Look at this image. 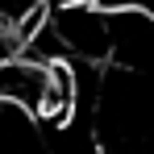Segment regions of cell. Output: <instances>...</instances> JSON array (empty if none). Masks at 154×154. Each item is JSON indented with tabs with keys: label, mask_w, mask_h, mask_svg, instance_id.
Returning a JSON list of instances; mask_svg holds the SVG:
<instances>
[{
	"label": "cell",
	"mask_w": 154,
	"mask_h": 154,
	"mask_svg": "<svg viewBox=\"0 0 154 154\" xmlns=\"http://www.w3.org/2000/svg\"><path fill=\"white\" fill-rule=\"evenodd\" d=\"M50 29L63 42L67 63H83V67L108 63V13L96 0H75V4L50 8Z\"/></svg>",
	"instance_id": "cell-1"
},
{
	"label": "cell",
	"mask_w": 154,
	"mask_h": 154,
	"mask_svg": "<svg viewBox=\"0 0 154 154\" xmlns=\"http://www.w3.org/2000/svg\"><path fill=\"white\" fill-rule=\"evenodd\" d=\"M108 13V63L154 79V13L104 8Z\"/></svg>",
	"instance_id": "cell-2"
},
{
	"label": "cell",
	"mask_w": 154,
	"mask_h": 154,
	"mask_svg": "<svg viewBox=\"0 0 154 154\" xmlns=\"http://www.w3.org/2000/svg\"><path fill=\"white\" fill-rule=\"evenodd\" d=\"M50 146H46V154H104V146L96 142V133L92 129H79L75 117L67 121V125H50Z\"/></svg>",
	"instance_id": "cell-3"
}]
</instances>
